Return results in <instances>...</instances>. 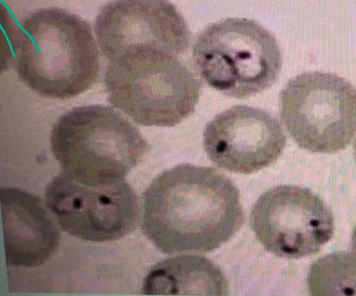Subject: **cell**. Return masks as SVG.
Masks as SVG:
<instances>
[{
    "instance_id": "1",
    "label": "cell",
    "mask_w": 356,
    "mask_h": 296,
    "mask_svg": "<svg viewBox=\"0 0 356 296\" xmlns=\"http://www.w3.org/2000/svg\"><path fill=\"white\" fill-rule=\"evenodd\" d=\"M244 213L234 183L215 168L179 164L143 194L142 230L161 252H207L241 229Z\"/></svg>"
},
{
    "instance_id": "2",
    "label": "cell",
    "mask_w": 356,
    "mask_h": 296,
    "mask_svg": "<svg viewBox=\"0 0 356 296\" xmlns=\"http://www.w3.org/2000/svg\"><path fill=\"white\" fill-rule=\"evenodd\" d=\"M16 54L20 79L47 97L77 96L98 76L99 50L90 26L62 8H40L26 16L17 35Z\"/></svg>"
},
{
    "instance_id": "3",
    "label": "cell",
    "mask_w": 356,
    "mask_h": 296,
    "mask_svg": "<svg viewBox=\"0 0 356 296\" xmlns=\"http://www.w3.org/2000/svg\"><path fill=\"white\" fill-rule=\"evenodd\" d=\"M50 145L62 172L85 182L124 179L150 149L120 113L98 104L76 107L60 115Z\"/></svg>"
},
{
    "instance_id": "4",
    "label": "cell",
    "mask_w": 356,
    "mask_h": 296,
    "mask_svg": "<svg viewBox=\"0 0 356 296\" xmlns=\"http://www.w3.org/2000/svg\"><path fill=\"white\" fill-rule=\"evenodd\" d=\"M109 101L144 126L170 127L195 110L201 93L197 76L175 56L143 51L108 60Z\"/></svg>"
},
{
    "instance_id": "5",
    "label": "cell",
    "mask_w": 356,
    "mask_h": 296,
    "mask_svg": "<svg viewBox=\"0 0 356 296\" xmlns=\"http://www.w3.org/2000/svg\"><path fill=\"white\" fill-rule=\"evenodd\" d=\"M193 58L207 85L238 99L270 87L282 67L275 36L245 18H227L207 26L195 41Z\"/></svg>"
},
{
    "instance_id": "6",
    "label": "cell",
    "mask_w": 356,
    "mask_h": 296,
    "mask_svg": "<svg viewBox=\"0 0 356 296\" xmlns=\"http://www.w3.org/2000/svg\"><path fill=\"white\" fill-rule=\"evenodd\" d=\"M280 110L292 138L312 152L343 149L356 133V88L335 74L307 72L289 80Z\"/></svg>"
},
{
    "instance_id": "7",
    "label": "cell",
    "mask_w": 356,
    "mask_h": 296,
    "mask_svg": "<svg viewBox=\"0 0 356 296\" xmlns=\"http://www.w3.org/2000/svg\"><path fill=\"white\" fill-rule=\"evenodd\" d=\"M46 206L71 236L96 242L120 239L138 224V199L124 179L84 182L61 172L45 189Z\"/></svg>"
},
{
    "instance_id": "8",
    "label": "cell",
    "mask_w": 356,
    "mask_h": 296,
    "mask_svg": "<svg viewBox=\"0 0 356 296\" xmlns=\"http://www.w3.org/2000/svg\"><path fill=\"white\" fill-rule=\"evenodd\" d=\"M250 227L268 252L282 258L314 254L333 234L332 212L311 190L278 186L264 192L253 204Z\"/></svg>"
},
{
    "instance_id": "9",
    "label": "cell",
    "mask_w": 356,
    "mask_h": 296,
    "mask_svg": "<svg viewBox=\"0 0 356 296\" xmlns=\"http://www.w3.org/2000/svg\"><path fill=\"white\" fill-rule=\"evenodd\" d=\"M95 33L108 59L143 51L183 54L191 31L176 6L167 1H118L97 15Z\"/></svg>"
},
{
    "instance_id": "10",
    "label": "cell",
    "mask_w": 356,
    "mask_h": 296,
    "mask_svg": "<svg viewBox=\"0 0 356 296\" xmlns=\"http://www.w3.org/2000/svg\"><path fill=\"white\" fill-rule=\"evenodd\" d=\"M286 137L268 112L236 105L217 114L205 126L203 144L210 160L234 173L250 174L275 162Z\"/></svg>"
},
{
    "instance_id": "11",
    "label": "cell",
    "mask_w": 356,
    "mask_h": 296,
    "mask_svg": "<svg viewBox=\"0 0 356 296\" xmlns=\"http://www.w3.org/2000/svg\"><path fill=\"white\" fill-rule=\"evenodd\" d=\"M0 202L6 265L44 264L58 248L60 234L40 199L20 188L2 187Z\"/></svg>"
},
{
    "instance_id": "12",
    "label": "cell",
    "mask_w": 356,
    "mask_h": 296,
    "mask_svg": "<svg viewBox=\"0 0 356 296\" xmlns=\"http://www.w3.org/2000/svg\"><path fill=\"white\" fill-rule=\"evenodd\" d=\"M142 289L147 295H226L229 285L213 261L182 254L155 264L145 276Z\"/></svg>"
},
{
    "instance_id": "13",
    "label": "cell",
    "mask_w": 356,
    "mask_h": 296,
    "mask_svg": "<svg viewBox=\"0 0 356 296\" xmlns=\"http://www.w3.org/2000/svg\"><path fill=\"white\" fill-rule=\"evenodd\" d=\"M307 281L312 295H356V255L337 252L320 258Z\"/></svg>"
},
{
    "instance_id": "14",
    "label": "cell",
    "mask_w": 356,
    "mask_h": 296,
    "mask_svg": "<svg viewBox=\"0 0 356 296\" xmlns=\"http://www.w3.org/2000/svg\"><path fill=\"white\" fill-rule=\"evenodd\" d=\"M351 242H352L351 246H352L353 253L356 255V227L353 233Z\"/></svg>"
},
{
    "instance_id": "15",
    "label": "cell",
    "mask_w": 356,
    "mask_h": 296,
    "mask_svg": "<svg viewBox=\"0 0 356 296\" xmlns=\"http://www.w3.org/2000/svg\"><path fill=\"white\" fill-rule=\"evenodd\" d=\"M354 147H355V159H356V140H355V142Z\"/></svg>"
}]
</instances>
